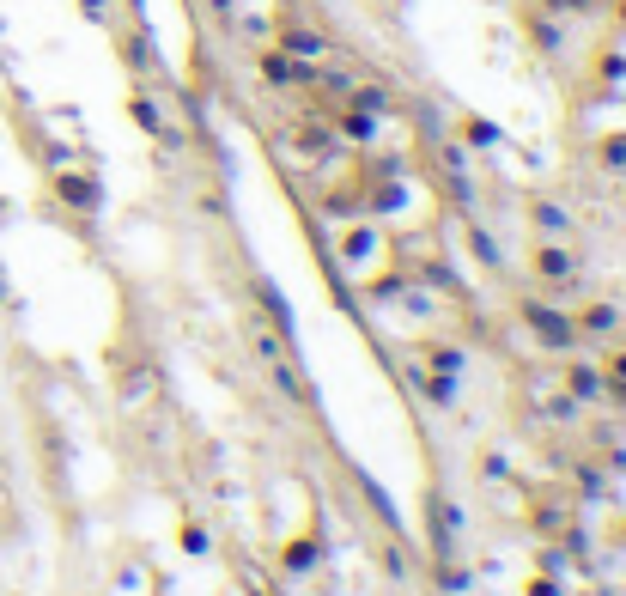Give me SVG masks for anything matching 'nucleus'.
Wrapping results in <instances>:
<instances>
[{
    "instance_id": "dca6fc26",
    "label": "nucleus",
    "mask_w": 626,
    "mask_h": 596,
    "mask_svg": "<svg viewBox=\"0 0 626 596\" xmlns=\"http://www.w3.org/2000/svg\"><path fill=\"white\" fill-rule=\"evenodd\" d=\"M256 305L274 317V335H280V341H292V311H286V298H280L268 280H256Z\"/></svg>"
},
{
    "instance_id": "7c9ffc66",
    "label": "nucleus",
    "mask_w": 626,
    "mask_h": 596,
    "mask_svg": "<svg viewBox=\"0 0 626 596\" xmlns=\"http://www.w3.org/2000/svg\"><path fill=\"white\" fill-rule=\"evenodd\" d=\"M614 542H626V517H620V530H614Z\"/></svg>"
},
{
    "instance_id": "6e6552de",
    "label": "nucleus",
    "mask_w": 626,
    "mask_h": 596,
    "mask_svg": "<svg viewBox=\"0 0 626 596\" xmlns=\"http://www.w3.org/2000/svg\"><path fill=\"white\" fill-rule=\"evenodd\" d=\"M317 560H323V536H317V530H304V536H292V542L280 548V572H292V578H304Z\"/></svg>"
},
{
    "instance_id": "412c9836",
    "label": "nucleus",
    "mask_w": 626,
    "mask_h": 596,
    "mask_svg": "<svg viewBox=\"0 0 626 596\" xmlns=\"http://www.w3.org/2000/svg\"><path fill=\"white\" fill-rule=\"evenodd\" d=\"M456 134H462V140H475V146H493V140H499V128H493V122H481V116H462V122H456Z\"/></svg>"
},
{
    "instance_id": "ddd939ff",
    "label": "nucleus",
    "mask_w": 626,
    "mask_h": 596,
    "mask_svg": "<svg viewBox=\"0 0 626 596\" xmlns=\"http://www.w3.org/2000/svg\"><path fill=\"white\" fill-rule=\"evenodd\" d=\"M432 584H438V590H450V596H462L468 584H475V572H468L456 554H438V560H432Z\"/></svg>"
},
{
    "instance_id": "9b49d317",
    "label": "nucleus",
    "mask_w": 626,
    "mask_h": 596,
    "mask_svg": "<svg viewBox=\"0 0 626 596\" xmlns=\"http://www.w3.org/2000/svg\"><path fill=\"white\" fill-rule=\"evenodd\" d=\"M529 219H535V232H541V238H560V244L578 232V226H572V213L554 207V201H529Z\"/></svg>"
},
{
    "instance_id": "c756f323",
    "label": "nucleus",
    "mask_w": 626,
    "mask_h": 596,
    "mask_svg": "<svg viewBox=\"0 0 626 596\" xmlns=\"http://www.w3.org/2000/svg\"><path fill=\"white\" fill-rule=\"evenodd\" d=\"M80 7H86V13H92V19H104V0H80Z\"/></svg>"
},
{
    "instance_id": "9d476101",
    "label": "nucleus",
    "mask_w": 626,
    "mask_h": 596,
    "mask_svg": "<svg viewBox=\"0 0 626 596\" xmlns=\"http://www.w3.org/2000/svg\"><path fill=\"white\" fill-rule=\"evenodd\" d=\"M402 378H408V390H414V396H426V402H438V408H450V402H456V384H450V378H438V371H426L420 359L402 371Z\"/></svg>"
},
{
    "instance_id": "4468645a",
    "label": "nucleus",
    "mask_w": 626,
    "mask_h": 596,
    "mask_svg": "<svg viewBox=\"0 0 626 596\" xmlns=\"http://www.w3.org/2000/svg\"><path fill=\"white\" fill-rule=\"evenodd\" d=\"M371 554H377V566H383V578H396V584H408V578H420V572H414V560L402 554V542H389V536H383V542H377Z\"/></svg>"
},
{
    "instance_id": "5701e85b",
    "label": "nucleus",
    "mask_w": 626,
    "mask_h": 596,
    "mask_svg": "<svg viewBox=\"0 0 626 596\" xmlns=\"http://www.w3.org/2000/svg\"><path fill=\"white\" fill-rule=\"evenodd\" d=\"M523 596H566V578H554V572H535V578L523 584Z\"/></svg>"
},
{
    "instance_id": "f03ea898",
    "label": "nucleus",
    "mask_w": 626,
    "mask_h": 596,
    "mask_svg": "<svg viewBox=\"0 0 626 596\" xmlns=\"http://www.w3.org/2000/svg\"><path fill=\"white\" fill-rule=\"evenodd\" d=\"M529 268H535V280H541L547 292H578V280H584V262H578L560 238H541L535 256H529Z\"/></svg>"
},
{
    "instance_id": "7ed1b4c3",
    "label": "nucleus",
    "mask_w": 626,
    "mask_h": 596,
    "mask_svg": "<svg viewBox=\"0 0 626 596\" xmlns=\"http://www.w3.org/2000/svg\"><path fill=\"white\" fill-rule=\"evenodd\" d=\"M426 536H432V554H456V536L468 530V517H462V505L444 493V487H426Z\"/></svg>"
},
{
    "instance_id": "6ab92c4d",
    "label": "nucleus",
    "mask_w": 626,
    "mask_h": 596,
    "mask_svg": "<svg viewBox=\"0 0 626 596\" xmlns=\"http://www.w3.org/2000/svg\"><path fill=\"white\" fill-rule=\"evenodd\" d=\"M335 128H341L347 140H371V116H365V110H353V104L335 116Z\"/></svg>"
},
{
    "instance_id": "39448f33",
    "label": "nucleus",
    "mask_w": 626,
    "mask_h": 596,
    "mask_svg": "<svg viewBox=\"0 0 626 596\" xmlns=\"http://www.w3.org/2000/svg\"><path fill=\"white\" fill-rule=\"evenodd\" d=\"M560 390H566L572 402H596V396H602V365L566 359V365H560Z\"/></svg>"
},
{
    "instance_id": "aec40b11",
    "label": "nucleus",
    "mask_w": 626,
    "mask_h": 596,
    "mask_svg": "<svg viewBox=\"0 0 626 596\" xmlns=\"http://www.w3.org/2000/svg\"><path fill=\"white\" fill-rule=\"evenodd\" d=\"M365 292H371V298H402V292H408V274H396V268H389V274L365 280Z\"/></svg>"
},
{
    "instance_id": "2f4dec72",
    "label": "nucleus",
    "mask_w": 626,
    "mask_h": 596,
    "mask_svg": "<svg viewBox=\"0 0 626 596\" xmlns=\"http://www.w3.org/2000/svg\"><path fill=\"white\" fill-rule=\"evenodd\" d=\"M0 298H7V280H0Z\"/></svg>"
},
{
    "instance_id": "f3484780",
    "label": "nucleus",
    "mask_w": 626,
    "mask_h": 596,
    "mask_svg": "<svg viewBox=\"0 0 626 596\" xmlns=\"http://www.w3.org/2000/svg\"><path fill=\"white\" fill-rule=\"evenodd\" d=\"M280 49H286L292 61H317V55H323V37H317V31H286Z\"/></svg>"
},
{
    "instance_id": "473e14b6",
    "label": "nucleus",
    "mask_w": 626,
    "mask_h": 596,
    "mask_svg": "<svg viewBox=\"0 0 626 596\" xmlns=\"http://www.w3.org/2000/svg\"><path fill=\"white\" fill-rule=\"evenodd\" d=\"M620 19H626V0H620Z\"/></svg>"
},
{
    "instance_id": "b1692460",
    "label": "nucleus",
    "mask_w": 626,
    "mask_h": 596,
    "mask_svg": "<svg viewBox=\"0 0 626 596\" xmlns=\"http://www.w3.org/2000/svg\"><path fill=\"white\" fill-rule=\"evenodd\" d=\"M347 104H353V110H365V116H377V110H383V104H389V98H383V92H377V86H359V92H353V98H347Z\"/></svg>"
},
{
    "instance_id": "f8f14e48",
    "label": "nucleus",
    "mask_w": 626,
    "mask_h": 596,
    "mask_svg": "<svg viewBox=\"0 0 626 596\" xmlns=\"http://www.w3.org/2000/svg\"><path fill=\"white\" fill-rule=\"evenodd\" d=\"M262 80H268V86H310V73H304L286 49H268V55H262Z\"/></svg>"
},
{
    "instance_id": "4be33fe9",
    "label": "nucleus",
    "mask_w": 626,
    "mask_h": 596,
    "mask_svg": "<svg viewBox=\"0 0 626 596\" xmlns=\"http://www.w3.org/2000/svg\"><path fill=\"white\" fill-rule=\"evenodd\" d=\"M462 238H468V250H475V256H481V262H487V268H499V244H493V238H487V232H481V226H468V232H462Z\"/></svg>"
},
{
    "instance_id": "f257e3e1",
    "label": "nucleus",
    "mask_w": 626,
    "mask_h": 596,
    "mask_svg": "<svg viewBox=\"0 0 626 596\" xmlns=\"http://www.w3.org/2000/svg\"><path fill=\"white\" fill-rule=\"evenodd\" d=\"M517 317L529 323L535 347H547V353H572V347H578V323H572L566 311H554V305H541V298H523Z\"/></svg>"
},
{
    "instance_id": "c85d7f7f",
    "label": "nucleus",
    "mask_w": 626,
    "mask_h": 596,
    "mask_svg": "<svg viewBox=\"0 0 626 596\" xmlns=\"http://www.w3.org/2000/svg\"><path fill=\"white\" fill-rule=\"evenodd\" d=\"M584 7H596V0H547V13H584Z\"/></svg>"
},
{
    "instance_id": "1a4fd4ad",
    "label": "nucleus",
    "mask_w": 626,
    "mask_h": 596,
    "mask_svg": "<svg viewBox=\"0 0 626 596\" xmlns=\"http://www.w3.org/2000/svg\"><path fill=\"white\" fill-rule=\"evenodd\" d=\"M420 365L426 371H438V378H462V371H468V353L462 347H450V341H420Z\"/></svg>"
},
{
    "instance_id": "2eb2a0df",
    "label": "nucleus",
    "mask_w": 626,
    "mask_h": 596,
    "mask_svg": "<svg viewBox=\"0 0 626 596\" xmlns=\"http://www.w3.org/2000/svg\"><path fill=\"white\" fill-rule=\"evenodd\" d=\"M128 110H134V122H140L152 140H165V146H177V140H183V134H171V128H165V116L152 110V98H146V92H134V98H128Z\"/></svg>"
},
{
    "instance_id": "a211bd4d",
    "label": "nucleus",
    "mask_w": 626,
    "mask_h": 596,
    "mask_svg": "<svg viewBox=\"0 0 626 596\" xmlns=\"http://www.w3.org/2000/svg\"><path fill=\"white\" fill-rule=\"evenodd\" d=\"M596 159H602V171H626V134H602Z\"/></svg>"
},
{
    "instance_id": "20e7f679",
    "label": "nucleus",
    "mask_w": 626,
    "mask_h": 596,
    "mask_svg": "<svg viewBox=\"0 0 626 596\" xmlns=\"http://www.w3.org/2000/svg\"><path fill=\"white\" fill-rule=\"evenodd\" d=\"M55 195L67 207H80V213H98V201H104V189H98L92 171H55Z\"/></svg>"
},
{
    "instance_id": "393cba45",
    "label": "nucleus",
    "mask_w": 626,
    "mask_h": 596,
    "mask_svg": "<svg viewBox=\"0 0 626 596\" xmlns=\"http://www.w3.org/2000/svg\"><path fill=\"white\" fill-rule=\"evenodd\" d=\"M529 31H535L541 49H560V25H554V19H529Z\"/></svg>"
},
{
    "instance_id": "cd10ccee",
    "label": "nucleus",
    "mask_w": 626,
    "mask_h": 596,
    "mask_svg": "<svg viewBox=\"0 0 626 596\" xmlns=\"http://www.w3.org/2000/svg\"><path fill=\"white\" fill-rule=\"evenodd\" d=\"M602 378H614V384H626V347H614V353H608V365H602Z\"/></svg>"
},
{
    "instance_id": "bb28decb",
    "label": "nucleus",
    "mask_w": 626,
    "mask_h": 596,
    "mask_svg": "<svg viewBox=\"0 0 626 596\" xmlns=\"http://www.w3.org/2000/svg\"><path fill=\"white\" fill-rule=\"evenodd\" d=\"M481 475H487V481H511V463H505L499 451H487V457H481Z\"/></svg>"
},
{
    "instance_id": "0eeeda50",
    "label": "nucleus",
    "mask_w": 626,
    "mask_h": 596,
    "mask_svg": "<svg viewBox=\"0 0 626 596\" xmlns=\"http://www.w3.org/2000/svg\"><path fill=\"white\" fill-rule=\"evenodd\" d=\"M268 371H274V384H280V390H286V396H292L298 408H317V396H310L304 371H298V365L286 359V347H274V353H268Z\"/></svg>"
},
{
    "instance_id": "423d86ee",
    "label": "nucleus",
    "mask_w": 626,
    "mask_h": 596,
    "mask_svg": "<svg viewBox=\"0 0 626 596\" xmlns=\"http://www.w3.org/2000/svg\"><path fill=\"white\" fill-rule=\"evenodd\" d=\"M572 323H578V341H614V335H620V311L608 305V298H596V305H584V311H578Z\"/></svg>"
},
{
    "instance_id": "a878e982",
    "label": "nucleus",
    "mask_w": 626,
    "mask_h": 596,
    "mask_svg": "<svg viewBox=\"0 0 626 596\" xmlns=\"http://www.w3.org/2000/svg\"><path fill=\"white\" fill-rule=\"evenodd\" d=\"M177 536H183V548H189V554H207V530L195 524V517H189V524H183Z\"/></svg>"
}]
</instances>
